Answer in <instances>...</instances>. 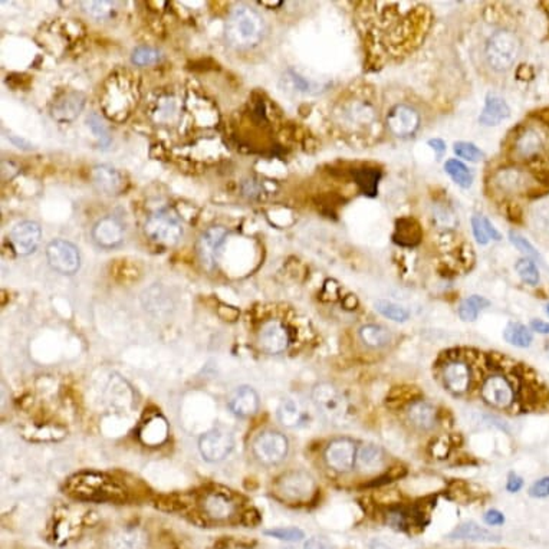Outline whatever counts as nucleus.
I'll return each instance as SVG.
<instances>
[{"label": "nucleus", "mask_w": 549, "mask_h": 549, "mask_svg": "<svg viewBox=\"0 0 549 549\" xmlns=\"http://www.w3.org/2000/svg\"><path fill=\"white\" fill-rule=\"evenodd\" d=\"M146 535L138 528H124L108 539L107 549H146Z\"/></svg>", "instance_id": "nucleus-22"}, {"label": "nucleus", "mask_w": 549, "mask_h": 549, "mask_svg": "<svg viewBox=\"0 0 549 549\" xmlns=\"http://www.w3.org/2000/svg\"><path fill=\"white\" fill-rule=\"evenodd\" d=\"M532 329L541 334H549V324L543 322V321H532Z\"/></svg>", "instance_id": "nucleus-52"}, {"label": "nucleus", "mask_w": 549, "mask_h": 549, "mask_svg": "<svg viewBox=\"0 0 549 549\" xmlns=\"http://www.w3.org/2000/svg\"><path fill=\"white\" fill-rule=\"evenodd\" d=\"M429 146L437 153V155H441L443 153L446 151V144H445V141L443 139H439V138H434V139H430L429 141Z\"/></svg>", "instance_id": "nucleus-51"}, {"label": "nucleus", "mask_w": 549, "mask_h": 549, "mask_svg": "<svg viewBox=\"0 0 549 549\" xmlns=\"http://www.w3.org/2000/svg\"><path fill=\"white\" fill-rule=\"evenodd\" d=\"M146 233L150 239L164 244H175L183 238V224L173 210H157L146 222Z\"/></svg>", "instance_id": "nucleus-3"}, {"label": "nucleus", "mask_w": 549, "mask_h": 549, "mask_svg": "<svg viewBox=\"0 0 549 549\" xmlns=\"http://www.w3.org/2000/svg\"><path fill=\"white\" fill-rule=\"evenodd\" d=\"M521 42L513 32L508 29L496 30L489 38L485 55L489 66L496 73H505L510 69L519 57Z\"/></svg>", "instance_id": "nucleus-2"}, {"label": "nucleus", "mask_w": 549, "mask_h": 549, "mask_svg": "<svg viewBox=\"0 0 549 549\" xmlns=\"http://www.w3.org/2000/svg\"><path fill=\"white\" fill-rule=\"evenodd\" d=\"M82 6L88 15L97 17V19H102V17H107L113 12L114 3L101 0V2H82Z\"/></svg>", "instance_id": "nucleus-44"}, {"label": "nucleus", "mask_w": 549, "mask_h": 549, "mask_svg": "<svg viewBox=\"0 0 549 549\" xmlns=\"http://www.w3.org/2000/svg\"><path fill=\"white\" fill-rule=\"evenodd\" d=\"M482 398L494 409H508L515 401V388L502 374L489 376L481 388Z\"/></svg>", "instance_id": "nucleus-8"}, {"label": "nucleus", "mask_w": 549, "mask_h": 549, "mask_svg": "<svg viewBox=\"0 0 549 549\" xmlns=\"http://www.w3.org/2000/svg\"><path fill=\"white\" fill-rule=\"evenodd\" d=\"M203 510L206 515L215 521H226L233 515L236 505L232 499L220 492L209 493L203 501Z\"/></svg>", "instance_id": "nucleus-20"}, {"label": "nucleus", "mask_w": 549, "mask_h": 549, "mask_svg": "<svg viewBox=\"0 0 549 549\" xmlns=\"http://www.w3.org/2000/svg\"><path fill=\"white\" fill-rule=\"evenodd\" d=\"M264 535L276 538L279 541H287V542H296L305 538V534L302 529L299 528H276L271 530H264Z\"/></svg>", "instance_id": "nucleus-42"}, {"label": "nucleus", "mask_w": 549, "mask_h": 549, "mask_svg": "<svg viewBox=\"0 0 549 549\" xmlns=\"http://www.w3.org/2000/svg\"><path fill=\"white\" fill-rule=\"evenodd\" d=\"M446 173L452 177L453 182L463 189H469L473 184L472 171L459 160H447L445 164Z\"/></svg>", "instance_id": "nucleus-35"}, {"label": "nucleus", "mask_w": 549, "mask_h": 549, "mask_svg": "<svg viewBox=\"0 0 549 549\" xmlns=\"http://www.w3.org/2000/svg\"><path fill=\"white\" fill-rule=\"evenodd\" d=\"M453 150L457 154V157L465 158V160L472 162V163L481 162V160H483V157H485V154L479 148H477L474 144L466 143V141H459V143L454 144Z\"/></svg>", "instance_id": "nucleus-41"}, {"label": "nucleus", "mask_w": 549, "mask_h": 549, "mask_svg": "<svg viewBox=\"0 0 549 549\" xmlns=\"http://www.w3.org/2000/svg\"><path fill=\"white\" fill-rule=\"evenodd\" d=\"M541 148V138L535 131H526L518 138L517 151L522 157H529L535 154Z\"/></svg>", "instance_id": "nucleus-38"}, {"label": "nucleus", "mask_w": 549, "mask_h": 549, "mask_svg": "<svg viewBox=\"0 0 549 549\" xmlns=\"http://www.w3.org/2000/svg\"><path fill=\"white\" fill-rule=\"evenodd\" d=\"M289 441L279 432H263L253 443V453L260 463L273 466L287 457Z\"/></svg>", "instance_id": "nucleus-5"}, {"label": "nucleus", "mask_w": 549, "mask_h": 549, "mask_svg": "<svg viewBox=\"0 0 549 549\" xmlns=\"http://www.w3.org/2000/svg\"><path fill=\"white\" fill-rule=\"evenodd\" d=\"M510 108L503 98L494 94H489L486 97L485 107L479 115V122L485 127L499 126L502 121L509 118Z\"/></svg>", "instance_id": "nucleus-21"}, {"label": "nucleus", "mask_w": 549, "mask_h": 549, "mask_svg": "<svg viewBox=\"0 0 549 549\" xmlns=\"http://www.w3.org/2000/svg\"><path fill=\"white\" fill-rule=\"evenodd\" d=\"M387 127L397 137H410L420 127L418 113L409 105L398 104L387 115Z\"/></svg>", "instance_id": "nucleus-12"}, {"label": "nucleus", "mask_w": 549, "mask_h": 549, "mask_svg": "<svg viewBox=\"0 0 549 549\" xmlns=\"http://www.w3.org/2000/svg\"><path fill=\"white\" fill-rule=\"evenodd\" d=\"M378 179H380V173L369 168H364L356 173V180L360 189L364 191V194H369V196H374L377 193Z\"/></svg>", "instance_id": "nucleus-37"}, {"label": "nucleus", "mask_w": 549, "mask_h": 549, "mask_svg": "<svg viewBox=\"0 0 549 549\" xmlns=\"http://www.w3.org/2000/svg\"><path fill=\"white\" fill-rule=\"evenodd\" d=\"M368 549H393V548H392V546H388V545H385V543H383V542H374V543H371V545H369Z\"/></svg>", "instance_id": "nucleus-53"}, {"label": "nucleus", "mask_w": 549, "mask_h": 549, "mask_svg": "<svg viewBox=\"0 0 549 549\" xmlns=\"http://www.w3.org/2000/svg\"><path fill=\"white\" fill-rule=\"evenodd\" d=\"M229 409L239 417L253 416L259 409V396L252 387H239L229 398Z\"/></svg>", "instance_id": "nucleus-18"}, {"label": "nucleus", "mask_w": 549, "mask_h": 549, "mask_svg": "<svg viewBox=\"0 0 549 549\" xmlns=\"http://www.w3.org/2000/svg\"><path fill=\"white\" fill-rule=\"evenodd\" d=\"M235 440L229 432L215 429L204 433L199 440V449L207 462H220L233 450Z\"/></svg>", "instance_id": "nucleus-10"}, {"label": "nucleus", "mask_w": 549, "mask_h": 549, "mask_svg": "<svg viewBox=\"0 0 549 549\" xmlns=\"http://www.w3.org/2000/svg\"><path fill=\"white\" fill-rule=\"evenodd\" d=\"M324 457L332 470L347 473L356 466L357 446L349 439H336L327 446Z\"/></svg>", "instance_id": "nucleus-9"}, {"label": "nucleus", "mask_w": 549, "mask_h": 549, "mask_svg": "<svg viewBox=\"0 0 549 549\" xmlns=\"http://www.w3.org/2000/svg\"><path fill=\"white\" fill-rule=\"evenodd\" d=\"M523 488V481L522 477L518 476L517 473H510L508 477V483H506V489L510 493H517Z\"/></svg>", "instance_id": "nucleus-50"}, {"label": "nucleus", "mask_w": 549, "mask_h": 549, "mask_svg": "<svg viewBox=\"0 0 549 549\" xmlns=\"http://www.w3.org/2000/svg\"><path fill=\"white\" fill-rule=\"evenodd\" d=\"M160 59H162L160 52L151 46H138L134 49L133 55H131V61L139 66L151 65V64L158 62Z\"/></svg>", "instance_id": "nucleus-40"}, {"label": "nucleus", "mask_w": 549, "mask_h": 549, "mask_svg": "<svg viewBox=\"0 0 549 549\" xmlns=\"http://www.w3.org/2000/svg\"><path fill=\"white\" fill-rule=\"evenodd\" d=\"M260 5H264V6H280L282 5V2H260Z\"/></svg>", "instance_id": "nucleus-54"}, {"label": "nucleus", "mask_w": 549, "mask_h": 549, "mask_svg": "<svg viewBox=\"0 0 549 549\" xmlns=\"http://www.w3.org/2000/svg\"><path fill=\"white\" fill-rule=\"evenodd\" d=\"M85 105V97L81 93H69L59 98L52 107V117L59 122L75 119Z\"/></svg>", "instance_id": "nucleus-19"}, {"label": "nucleus", "mask_w": 549, "mask_h": 549, "mask_svg": "<svg viewBox=\"0 0 549 549\" xmlns=\"http://www.w3.org/2000/svg\"><path fill=\"white\" fill-rule=\"evenodd\" d=\"M529 496H532V498H537V499L548 498L549 496V476L542 477V479H539L538 482H535L532 486H530Z\"/></svg>", "instance_id": "nucleus-47"}, {"label": "nucleus", "mask_w": 549, "mask_h": 549, "mask_svg": "<svg viewBox=\"0 0 549 549\" xmlns=\"http://www.w3.org/2000/svg\"><path fill=\"white\" fill-rule=\"evenodd\" d=\"M226 238H227L226 229L220 226L210 227L202 235L199 240V255L202 263L207 269H213L218 267L219 256Z\"/></svg>", "instance_id": "nucleus-13"}, {"label": "nucleus", "mask_w": 549, "mask_h": 549, "mask_svg": "<svg viewBox=\"0 0 549 549\" xmlns=\"http://www.w3.org/2000/svg\"><path fill=\"white\" fill-rule=\"evenodd\" d=\"M546 314H548V315H549V304H548V305H546Z\"/></svg>", "instance_id": "nucleus-55"}, {"label": "nucleus", "mask_w": 549, "mask_h": 549, "mask_svg": "<svg viewBox=\"0 0 549 549\" xmlns=\"http://www.w3.org/2000/svg\"><path fill=\"white\" fill-rule=\"evenodd\" d=\"M505 340L510 344L519 348H526L534 341V335L525 325L519 322H510L503 332Z\"/></svg>", "instance_id": "nucleus-29"}, {"label": "nucleus", "mask_w": 549, "mask_h": 549, "mask_svg": "<svg viewBox=\"0 0 549 549\" xmlns=\"http://www.w3.org/2000/svg\"><path fill=\"white\" fill-rule=\"evenodd\" d=\"M93 180L95 187L104 194H117L122 187L121 174L111 166H97L93 171Z\"/></svg>", "instance_id": "nucleus-24"}, {"label": "nucleus", "mask_w": 549, "mask_h": 549, "mask_svg": "<svg viewBox=\"0 0 549 549\" xmlns=\"http://www.w3.org/2000/svg\"><path fill=\"white\" fill-rule=\"evenodd\" d=\"M267 25L263 17L249 6H238L229 15L226 22V39L238 49L256 46L264 37Z\"/></svg>", "instance_id": "nucleus-1"}, {"label": "nucleus", "mask_w": 549, "mask_h": 549, "mask_svg": "<svg viewBox=\"0 0 549 549\" xmlns=\"http://www.w3.org/2000/svg\"><path fill=\"white\" fill-rule=\"evenodd\" d=\"M450 539L459 541H473V542H498L499 537L492 534L490 530L479 526L474 522H466L459 525L453 532L449 534Z\"/></svg>", "instance_id": "nucleus-25"}, {"label": "nucleus", "mask_w": 549, "mask_h": 549, "mask_svg": "<svg viewBox=\"0 0 549 549\" xmlns=\"http://www.w3.org/2000/svg\"><path fill=\"white\" fill-rule=\"evenodd\" d=\"M515 269H517L518 275L521 276V279L525 283H528V285H532V287L538 285L539 272H538L537 264L532 260H530L529 258L519 259L517 262V264H515Z\"/></svg>", "instance_id": "nucleus-39"}, {"label": "nucleus", "mask_w": 549, "mask_h": 549, "mask_svg": "<svg viewBox=\"0 0 549 549\" xmlns=\"http://www.w3.org/2000/svg\"><path fill=\"white\" fill-rule=\"evenodd\" d=\"M376 309L388 320H392L394 322H405L410 318V312L403 305L394 304L392 300L380 299L376 302Z\"/></svg>", "instance_id": "nucleus-36"}, {"label": "nucleus", "mask_w": 549, "mask_h": 549, "mask_svg": "<svg viewBox=\"0 0 549 549\" xmlns=\"http://www.w3.org/2000/svg\"><path fill=\"white\" fill-rule=\"evenodd\" d=\"M41 238L42 232L39 224L37 222H30V220L17 223L9 235L15 252L22 256L30 255L37 251Z\"/></svg>", "instance_id": "nucleus-11"}, {"label": "nucleus", "mask_w": 549, "mask_h": 549, "mask_svg": "<svg viewBox=\"0 0 549 549\" xmlns=\"http://www.w3.org/2000/svg\"><path fill=\"white\" fill-rule=\"evenodd\" d=\"M167 437V424L163 418H154L148 421L143 432H141V439L146 443V445H160L162 441H164Z\"/></svg>", "instance_id": "nucleus-32"}, {"label": "nucleus", "mask_w": 549, "mask_h": 549, "mask_svg": "<svg viewBox=\"0 0 549 549\" xmlns=\"http://www.w3.org/2000/svg\"><path fill=\"white\" fill-rule=\"evenodd\" d=\"M50 268L62 275H75L81 267V256L77 246L66 240H54L46 247Z\"/></svg>", "instance_id": "nucleus-6"}, {"label": "nucleus", "mask_w": 549, "mask_h": 549, "mask_svg": "<svg viewBox=\"0 0 549 549\" xmlns=\"http://www.w3.org/2000/svg\"><path fill=\"white\" fill-rule=\"evenodd\" d=\"M421 232L416 220L401 219L397 223L394 240L401 246H414L420 242Z\"/></svg>", "instance_id": "nucleus-27"}, {"label": "nucleus", "mask_w": 549, "mask_h": 549, "mask_svg": "<svg viewBox=\"0 0 549 549\" xmlns=\"http://www.w3.org/2000/svg\"><path fill=\"white\" fill-rule=\"evenodd\" d=\"M410 423L418 430L427 432L436 426V410L434 407L426 401L418 400L410 404L407 412Z\"/></svg>", "instance_id": "nucleus-23"}, {"label": "nucleus", "mask_w": 549, "mask_h": 549, "mask_svg": "<svg viewBox=\"0 0 549 549\" xmlns=\"http://www.w3.org/2000/svg\"><path fill=\"white\" fill-rule=\"evenodd\" d=\"M443 381L450 393L460 396L465 394L470 388L472 371L468 363L453 360L443 368Z\"/></svg>", "instance_id": "nucleus-15"}, {"label": "nucleus", "mask_w": 549, "mask_h": 549, "mask_svg": "<svg viewBox=\"0 0 549 549\" xmlns=\"http://www.w3.org/2000/svg\"><path fill=\"white\" fill-rule=\"evenodd\" d=\"M509 239H510L512 244H515L517 249L521 251L526 258H534V259L539 258V253L534 247V244L530 243L526 238H523L522 235H519L517 232H510Z\"/></svg>", "instance_id": "nucleus-45"}, {"label": "nucleus", "mask_w": 549, "mask_h": 549, "mask_svg": "<svg viewBox=\"0 0 549 549\" xmlns=\"http://www.w3.org/2000/svg\"><path fill=\"white\" fill-rule=\"evenodd\" d=\"M304 549H335V546L324 538L314 537L304 543Z\"/></svg>", "instance_id": "nucleus-48"}, {"label": "nucleus", "mask_w": 549, "mask_h": 549, "mask_svg": "<svg viewBox=\"0 0 549 549\" xmlns=\"http://www.w3.org/2000/svg\"><path fill=\"white\" fill-rule=\"evenodd\" d=\"M312 400L318 412L327 421L332 424H341L345 421L348 404L341 392H338V388L325 383L318 384L312 392Z\"/></svg>", "instance_id": "nucleus-4"}, {"label": "nucleus", "mask_w": 549, "mask_h": 549, "mask_svg": "<svg viewBox=\"0 0 549 549\" xmlns=\"http://www.w3.org/2000/svg\"><path fill=\"white\" fill-rule=\"evenodd\" d=\"M383 450L376 445H364L357 450L356 465L363 470H376L383 465Z\"/></svg>", "instance_id": "nucleus-28"}, {"label": "nucleus", "mask_w": 549, "mask_h": 549, "mask_svg": "<svg viewBox=\"0 0 549 549\" xmlns=\"http://www.w3.org/2000/svg\"><path fill=\"white\" fill-rule=\"evenodd\" d=\"M483 519H485V522H486L488 525H490V526H499V525H503V523H505L503 513L499 512V510H496V509L488 510V512L485 513Z\"/></svg>", "instance_id": "nucleus-49"}, {"label": "nucleus", "mask_w": 549, "mask_h": 549, "mask_svg": "<svg viewBox=\"0 0 549 549\" xmlns=\"http://www.w3.org/2000/svg\"><path fill=\"white\" fill-rule=\"evenodd\" d=\"M94 242L104 249L118 246L124 239V227L115 218H104L93 229Z\"/></svg>", "instance_id": "nucleus-17"}, {"label": "nucleus", "mask_w": 549, "mask_h": 549, "mask_svg": "<svg viewBox=\"0 0 549 549\" xmlns=\"http://www.w3.org/2000/svg\"><path fill=\"white\" fill-rule=\"evenodd\" d=\"M86 122H88V127L93 130V133L99 139L101 146L108 147L111 144V137H110L107 127H105V124L102 122V119L97 114H93L91 117H88Z\"/></svg>", "instance_id": "nucleus-43"}, {"label": "nucleus", "mask_w": 549, "mask_h": 549, "mask_svg": "<svg viewBox=\"0 0 549 549\" xmlns=\"http://www.w3.org/2000/svg\"><path fill=\"white\" fill-rule=\"evenodd\" d=\"M70 490L86 499H107L114 493H118L113 482L94 473H84L70 479Z\"/></svg>", "instance_id": "nucleus-7"}, {"label": "nucleus", "mask_w": 549, "mask_h": 549, "mask_svg": "<svg viewBox=\"0 0 549 549\" xmlns=\"http://www.w3.org/2000/svg\"><path fill=\"white\" fill-rule=\"evenodd\" d=\"M312 477L304 472H292L282 477L278 483L279 492L287 499L300 501L305 499L314 490Z\"/></svg>", "instance_id": "nucleus-16"}, {"label": "nucleus", "mask_w": 549, "mask_h": 549, "mask_svg": "<svg viewBox=\"0 0 549 549\" xmlns=\"http://www.w3.org/2000/svg\"><path fill=\"white\" fill-rule=\"evenodd\" d=\"M489 304L490 302L486 298L479 296V295H472L468 299H465L462 304H460L459 316L466 322H472L476 320L477 316H479V312L482 309L489 307Z\"/></svg>", "instance_id": "nucleus-31"}, {"label": "nucleus", "mask_w": 549, "mask_h": 549, "mask_svg": "<svg viewBox=\"0 0 549 549\" xmlns=\"http://www.w3.org/2000/svg\"><path fill=\"white\" fill-rule=\"evenodd\" d=\"M472 227H473V235L476 240L481 244H488L490 239L501 240V233L493 227V224L482 216H474L472 219Z\"/></svg>", "instance_id": "nucleus-33"}, {"label": "nucleus", "mask_w": 549, "mask_h": 549, "mask_svg": "<svg viewBox=\"0 0 549 549\" xmlns=\"http://www.w3.org/2000/svg\"><path fill=\"white\" fill-rule=\"evenodd\" d=\"M360 338L369 348H383L392 341V334L381 325L368 324L361 327Z\"/></svg>", "instance_id": "nucleus-26"}, {"label": "nucleus", "mask_w": 549, "mask_h": 549, "mask_svg": "<svg viewBox=\"0 0 549 549\" xmlns=\"http://www.w3.org/2000/svg\"><path fill=\"white\" fill-rule=\"evenodd\" d=\"M347 115H348L349 122L354 124L356 128L368 126V124L373 122L376 118L373 108H371L368 104H364V102H354L352 105H349Z\"/></svg>", "instance_id": "nucleus-34"}, {"label": "nucleus", "mask_w": 549, "mask_h": 549, "mask_svg": "<svg viewBox=\"0 0 549 549\" xmlns=\"http://www.w3.org/2000/svg\"><path fill=\"white\" fill-rule=\"evenodd\" d=\"M258 343L262 351L275 356V354H280L289 347V331L279 321H269L260 328Z\"/></svg>", "instance_id": "nucleus-14"}, {"label": "nucleus", "mask_w": 549, "mask_h": 549, "mask_svg": "<svg viewBox=\"0 0 549 549\" xmlns=\"http://www.w3.org/2000/svg\"><path fill=\"white\" fill-rule=\"evenodd\" d=\"M289 81L300 93H312V90H316L318 88L315 82L307 79L302 75H299L298 73H295V70H289Z\"/></svg>", "instance_id": "nucleus-46"}, {"label": "nucleus", "mask_w": 549, "mask_h": 549, "mask_svg": "<svg viewBox=\"0 0 549 549\" xmlns=\"http://www.w3.org/2000/svg\"><path fill=\"white\" fill-rule=\"evenodd\" d=\"M278 418L285 427H295L302 420V410L298 401L292 398L283 400L278 409Z\"/></svg>", "instance_id": "nucleus-30"}]
</instances>
